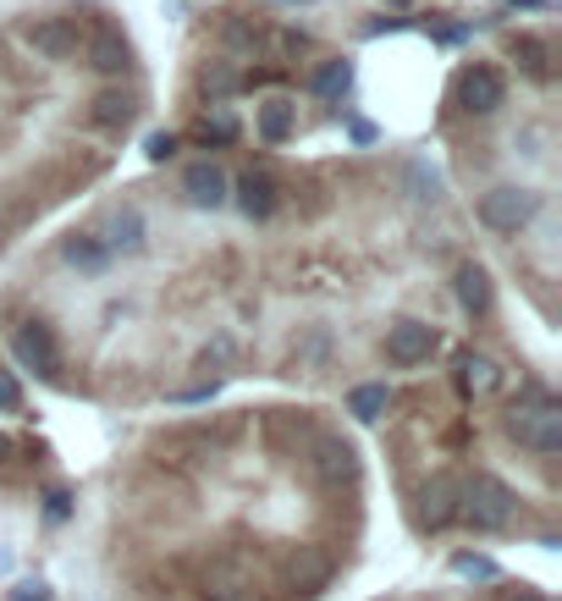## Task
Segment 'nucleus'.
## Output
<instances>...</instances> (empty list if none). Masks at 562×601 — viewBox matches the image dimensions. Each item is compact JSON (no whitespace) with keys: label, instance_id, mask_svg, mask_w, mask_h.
I'll return each instance as SVG.
<instances>
[{"label":"nucleus","instance_id":"473e14b6","mask_svg":"<svg viewBox=\"0 0 562 601\" xmlns=\"http://www.w3.org/2000/svg\"><path fill=\"white\" fill-rule=\"evenodd\" d=\"M513 6H541V0H513Z\"/></svg>","mask_w":562,"mask_h":601},{"label":"nucleus","instance_id":"ddd939ff","mask_svg":"<svg viewBox=\"0 0 562 601\" xmlns=\"http://www.w3.org/2000/svg\"><path fill=\"white\" fill-rule=\"evenodd\" d=\"M61 260H67V266H78V271H106L111 249H106L94 232H72V238L61 243Z\"/></svg>","mask_w":562,"mask_h":601},{"label":"nucleus","instance_id":"4468645a","mask_svg":"<svg viewBox=\"0 0 562 601\" xmlns=\"http://www.w3.org/2000/svg\"><path fill=\"white\" fill-rule=\"evenodd\" d=\"M292 122H298L292 100H265V106H260V139H265V144H287V139H292Z\"/></svg>","mask_w":562,"mask_h":601},{"label":"nucleus","instance_id":"f3484780","mask_svg":"<svg viewBox=\"0 0 562 601\" xmlns=\"http://www.w3.org/2000/svg\"><path fill=\"white\" fill-rule=\"evenodd\" d=\"M458 370H463V392H491V387L502 381L496 359H485V353H463V359H458Z\"/></svg>","mask_w":562,"mask_h":601},{"label":"nucleus","instance_id":"9d476101","mask_svg":"<svg viewBox=\"0 0 562 601\" xmlns=\"http://www.w3.org/2000/svg\"><path fill=\"white\" fill-rule=\"evenodd\" d=\"M314 474L331 480V485H342V480L359 474V452L348 448L342 437H320V442H314Z\"/></svg>","mask_w":562,"mask_h":601},{"label":"nucleus","instance_id":"aec40b11","mask_svg":"<svg viewBox=\"0 0 562 601\" xmlns=\"http://www.w3.org/2000/svg\"><path fill=\"white\" fill-rule=\"evenodd\" d=\"M387 403H392V392H387V387H359V392L348 398V409H353L364 425H375V420L387 414Z\"/></svg>","mask_w":562,"mask_h":601},{"label":"nucleus","instance_id":"1a4fd4ad","mask_svg":"<svg viewBox=\"0 0 562 601\" xmlns=\"http://www.w3.org/2000/svg\"><path fill=\"white\" fill-rule=\"evenodd\" d=\"M28 44H33V56H44V61H67V56L78 50V28H72L67 17H44V22L28 28Z\"/></svg>","mask_w":562,"mask_h":601},{"label":"nucleus","instance_id":"b1692460","mask_svg":"<svg viewBox=\"0 0 562 601\" xmlns=\"http://www.w3.org/2000/svg\"><path fill=\"white\" fill-rule=\"evenodd\" d=\"M139 232H143L139 210H122V216H117V238H111V243H117V249H139Z\"/></svg>","mask_w":562,"mask_h":601},{"label":"nucleus","instance_id":"7ed1b4c3","mask_svg":"<svg viewBox=\"0 0 562 601\" xmlns=\"http://www.w3.org/2000/svg\"><path fill=\"white\" fill-rule=\"evenodd\" d=\"M11 348H17V359H22L33 375H44V381L61 375V348H56V331H50L44 320H22V325L11 331Z\"/></svg>","mask_w":562,"mask_h":601},{"label":"nucleus","instance_id":"cd10ccee","mask_svg":"<svg viewBox=\"0 0 562 601\" xmlns=\"http://www.w3.org/2000/svg\"><path fill=\"white\" fill-rule=\"evenodd\" d=\"M143 154H149V160H171V154H177V139H171V133H154V139L143 144Z\"/></svg>","mask_w":562,"mask_h":601},{"label":"nucleus","instance_id":"20e7f679","mask_svg":"<svg viewBox=\"0 0 562 601\" xmlns=\"http://www.w3.org/2000/svg\"><path fill=\"white\" fill-rule=\"evenodd\" d=\"M502 94H508V83H502L496 67H463L458 72V89H452L458 111H469V117H491L502 106Z\"/></svg>","mask_w":562,"mask_h":601},{"label":"nucleus","instance_id":"f257e3e1","mask_svg":"<svg viewBox=\"0 0 562 601\" xmlns=\"http://www.w3.org/2000/svg\"><path fill=\"white\" fill-rule=\"evenodd\" d=\"M519 513V497L496 480V474H469L458 485V519L474 530H508Z\"/></svg>","mask_w":562,"mask_h":601},{"label":"nucleus","instance_id":"2f4dec72","mask_svg":"<svg viewBox=\"0 0 562 601\" xmlns=\"http://www.w3.org/2000/svg\"><path fill=\"white\" fill-rule=\"evenodd\" d=\"M6 458H11V437H0V463H6Z\"/></svg>","mask_w":562,"mask_h":601},{"label":"nucleus","instance_id":"a878e982","mask_svg":"<svg viewBox=\"0 0 562 601\" xmlns=\"http://www.w3.org/2000/svg\"><path fill=\"white\" fill-rule=\"evenodd\" d=\"M409 177L420 182V193H414V199H441V177H435L424 160H414V166H409Z\"/></svg>","mask_w":562,"mask_h":601},{"label":"nucleus","instance_id":"0eeeda50","mask_svg":"<svg viewBox=\"0 0 562 601\" xmlns=\"http://www.w3.org/2000/svg\"><path fill=\"white\" fill-rule=\"evenodd\" d=\"M227 171L215 166V160H193L188 171H182V193L199 204V210H215V204H227Z\"/></svg>","mask_w":562,"mask_h":601},{"label":"nucleus","instance_id":"412c9836","mask_svg":"<svg viewBox=\"0 0 562 601\" xmlns=\"http://www.w3.org/2000/svg\"><path fill=\"white\" fill-rule=\"evenodd\" d=\"M199 139H204V144H210V139H215V144L238 139V122H232V111H210V117L199 122Z\"/></svg>","mask_w":562,"mask_h":601},{"label":"nucleus","instance_id":"f03ea898","mask_svg":"<svg viewBox=\"0 0 562 601\" xmlns=\"http://www.w3.org/2000/svg\"><path fill=\"white\" fill-rule=\"evenodd\" d=\"M508 431H513L530 452H558L562 448V409L541 392V387H530V398H519V403L508 409Z\"/></svg>","mask_w":562,"mask_h":601},{"label":"nucleus","instance_id":"4be33fe9","mask_svg":"<svg viewBox=\"0 0 562 601\" xmlns=\"http://www.w3.org/2000/svg\"><path fill=\"white\" fill-rule=\"evenodd\" d=\"M513 56L524 61V72H535V78H546L552 67H546V44H535V39H513Z\"/></svg>","mask_w":562,"mask_h":601},{"label":"nucleus","instance_id":"bb28decb","mask_svg":"<svg viewBox=\"0 0 562 601\" xmlns=\"http://www.w3.org/2000/svg\"><path fill=\"white\" fill-rule=\"evenodd\" d=\"M22 403V387H17V375L11 370H0V414H11Z\"/></svg>","mask_w":562,"mask_h":601},{"label":"nucleus","instance_id":"7c9ffc66","mask_svg":"<svg viewBox=\"0 0 562 601\" xmlns=\"http://www.w3.org/2000/svg\"><path fill=\"white\" fill-rule=\"evenodd\" d=\"M502 601H546V597H541V591H508Z\"/></svg>","mask_w":562,"mask_h":601},{"label":"nucleus","instance_id":"a211bd4d","mask_svg":"<svg viewBox=\"0 0 562 601\" xmlns=\"http://www.w3.org/2000/svg\"><path fill=\"white\" fill-rule=\"evenodd\" d=\"M204 601H254V585H249L243 574L221 569V574H210V580H204Z\"/></svg>","mask_w":562,"mask_h":601},{"label":"nucleus","instance_id":"5701e85b","mask_svg":"<svg viewBox=\"0 0 562 601\" xmlns=\"http://www.w3.org/2000/svg\"><path fill=\"white\" fill-rule=\"evenodd\" d=\"M452 574H463V580H496V563L491 558H474V552H458L452 558Z\"/></svg>","mask_w":562,"mask_h":601},{"label":"nucleus","instance_id":"2eb2a0df","mask_svg":"<svg viewBox=\"0 0 562 601\" xmlns=\"http://www.w3.org/2000/svg\"><path fill=\"white\" fill-rule=\"evenodd\" d=\"M89 122H94V128H128V122H133V94H122V89H106V94L94 100Z\"/></svg>","mask_w":562,"mask_h":601},{"label":"nucleus","instance_id":"c85d7f7f","mask_svg":"<svg viewBox=\"0 0 562 601\" xmlns=\"http://www.w3.org/2000/svg\"><path fill=\"white\" fill-rule=\"evenodd\" d=\"M11 601H50V585H44V580H28V585L11 591Z\"/></svg>","mask_w":562,"mask_h":601},{"label":"nucleus","instance_id":"dca6fc26","mask_svg":"<svg viewBox=\"0 0 562 601\" xmlns=\"http://www.w3.org/2000/svg\"><path fill=\"white\" fill-rule=\"evenodd\" d=\"M458 303H463L469 314H485V309H491V277H485L480 266H463V271H458Z\"/></svg>","mask_w":562,"mask_h":601},{"label":"nucleus","instance_id":"6ab92c4d","mask_svg":"<svg viewBox=\"0 0 562 601\" xmlns=\"http://www.w3.org/2000/svg\"><path fill=\"white\" fill-rule=\"evenodd\" d=\"M348 83H353V61H325V67L314 72V94H325V100L348 94Z\"/></svg>","mask_w":562,"mask_h":601},{"label":"nucleus","instance_id":"c756f323","mask_svg":"<svg viewBox=\"0 0 562 601\" xmlns=\"http://www.w3.org/2000/svg\"><path fill=\"white\" fill-rule=\"evenodd\" d=\"M50 519H67V491H50Z\"/></svg>","mask_w":562,"mask_h":601},{"label":"nucleus","instance_id":"f8f14e48","mask_svg":"<svg viewBox=\"0 0 562 601\" xmlns=\"http://www.w3.org/2000/svg\"><path fill=\"white\" fill-rule=\"evenodd\" d=\"M238 204H243L249 221L277 216V182H271L265 171H243V177H238Z\"/></svg>","mask_w":562,"mask_h":601},{"label":"nucleus","instance_id":"393cba45","mask_svg":"<svg viewBox=\"0 0 562 601\" xmlns=\"http://www.w3.org/2000/svg\"><path fill=\"white\" fill-rule=\"evenodd\" d=\"M232 89H238V72H232V67H204V94L221 100V94H232Z\"/></svg>","mask_w":562,"mask_h":601},{"label":"nucleus","instance_id":"9b49d317","mask_svg":"<svg viewBox=\"0 0 562 601\" xmlns=\"http://www.w3.org/2000/svg\"><path fill=\"white\" fill-rule=\"evenodd\" d=\"M89 67H94V72H106V78H122V72L133 67L128 39H122L117 28H100V33L89 39Z\"/></svg>","mask_w":562,"mask_h":601},{"label":"nucleus","instance_id":"39448f33","mask_svg":"<svg viewBox=\"0 0 562 601\" xmlns=\"http://www.w3.org/2000/svg\"><path fill=\"white\" fill-rule=\"evenodd\" d=\"M535 210H541V199H535L530 188H491V193L480 199V221L496 227V232H519Z\"/></svg>","mask_w":562,"mask_h":601},{"label":"nucleus","instance_id":"6e6552de","mask_svg":"<svg viewBox=\"0 0 562 601\" xmlns=\"http://www.w3.org/2000/svg\"><path fill=\"white\" fill-rule=\"evenodd\" d=\"M387 353H392L398 364H424V359L435 353V331H430L424 320H398V325L387 331Z\"/></svg>","mask_w":562,"mask_h":601},{"label":"nucleus","instance_id":"423d86ee","mask_svg":"<svg viewBox=\"0 0 562 601\" xmlns=\"http://www.w3.org/2000/svg\"><path fill=\"white\" fill-rule=\"evenodd\" d=\"M458 519V480L452 474H430L420 485V524L424 530H441Z\"/></svg>","mask_w":562,"mask_h":601}]
</instances>
